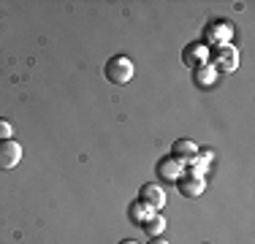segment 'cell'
<instances>
[{"label":"cell","mask_w":255,"mask_h":244,"mask_svg":"<svg viewBox=\"0 0 255 244\" xmlns=\"http://www.w3.org/2000/svg\"><path fill=\"white\" fill-rule=\"evenodd\" d=\"M179 176H182V163H177L174 157H163V160L157 163V179L177 182Z\"/></svg>","instance_id":"9"},{"label":"cell","mask_w":255,"mask_h":244,"mask_svg":"<svg viewBox=\"0 0 255 244\" xmlns=\"http://www.w3.org/2000/svg\"><path fill=\"white\" fill-rule=\"evenodd\" d=\"M212 79H215V71H212V68H206V65L196 71V84H198V87H204V90H206V87L212 84Z\"/></svg>","instance_id":"12"},{"label":"cell","mask_w":255,"mask_h":244,"mask_svg":"<svg viewBox=\"0 0 255 244\" xmlns=\"http://www.w3.org/2000/svg\"><path fill=\"white\" fill-rule=\"evenodd\" d=\"M171 157L177 163H193L198 157V146L196 141H190V138H179V141H174L171 146Z\"/></svg>","instance_id":"7"},{"label":"cell","mask_w":255,"mask_h":244,"mask_svg":"<svg viewBox=\"0 0 255 244\" xmlns=\"http://www.w3.org/2000/svg\"><path fill=\"white\" fill-rule=\"evenodd\" d=\"M177 190L185 195V198H198L206 190V182L201 179V174H182L177 179Z\"/></svg>","instance_id":"5"},{"label":"cell","mask_w":255,"mask_h":244,"mask_svg":"<svg viewBox=\"0 0 255 244\" xmlns=\"http://www.w3.org/2000/svg\"><path fill=\"white\" fill-rule=\"evenodd\" d=\"M14 136V127H11L8 120H0V141H8Z\"/></svg>","instance_id":"13"},{"label":"cell","mask_w":255,"mask_h":244,"mask_svg":"<svg viewBox=\"0 0 255 244\" xmlns=\"http://www.w3.org/2000/svg\"><path fill=\"white\" fill-rule=\"evenodd\" d=\"M141 228L147 231V236H149V239H155V236H160L163 231H166V220H163V217H160V215H157V212H155V215L149 217L147 223L141 225Z\"/></svg>","instance_id":"11"},{"label":"cell","mask_w":255,"mask_h":244,"mask_svg":"<svg viewBox=\"0 0 255 244\" xmlns=\"http://www.w3.org/2000/svg\"><path fill=\"white\" fill-rule=\"evenodd\" d=\"M138 201L147 204L152 212H160L163 206H166V193H163V187L157 185V182H147V185L138 190Z\"/></svg>","instance_id":"3"},{"label":"cell","mask_w":255,"mask_h":244,"mask_svg":"<svg viewBox=\"0 0 255 244\" xmlns=\"http://www.w3.org/2000/svg\"><path fill=\"white\" fill-rule=\"evenodd\" d=\"M149 244H168V242L160 239V236H155V239H149Z\"/></svg>","instance_id":"14"},{"label":"cell","mask_w":255,"mask_h":244,"mask_svg":"<svg viewBox=\"0 0 255 244\" xmlns=\"http://www.w3.org/2000/svg\"><path fill=\"white\" fill-rule=\"evenodd\" d=\"M103 73H106V79L112 84H128L133 76H136V65H133L130 57L117 54V57H112L106 65H103Z\"/></svg>","instance_id":"1"},{"label":"cell","mask_w":255,"mask_h":244,"mask_svg":"<svg viewBox=\"0 0 255 244\" xmlns=\"http://www.w3.org/2000/svg\"><path fill=\"white\" fill-rule=\"evenodd\" d=\"M22 160V146L8 138V141H0V171H11L16 168Z\"/></svg>","instance_id":"4"},{"label":"cell","mask_w":255,"mask_h":244,"mask_svg":"<svg viewBox=\"0 0 255 244\" xmlns=\"http://www.w3.org/2000/svg\"><path fill=\"white\" fill-rule=\"evenodd\" d=\"M120 244H138V242H133V239H123Z\"/></svg>","instance_id":"15"},{"label":"cell","mask_w":255,"mask_h":244,"mask_svg":"<svg viewBox=\"0 0 255 244\" xmlns=\"http://www.w3.org/2000/svg\"><path fill=\"white\" fill-rule=\"evenodd\" d=\"M212 57H215V65L223 73H231L236 65H239V54H236V49H231V46H217Z\"/></svg>","instance_id":"8"},{"label":"cell","mask_w":255,"mask_h":244,"mask_svg":"<svg viewBox=\"0 0 255 244\" xmlns=\"http://www.w3.org/2000/svg\"><path fill=\"white\" fill-rule=\"evenodd\" d=\"M231 35H234V27H231V22H226V19L209 22V27H206V41H212V44L228 46Z\"/></svg>","instance_id":"6"},{"label":"cell","mask_w":255,"mask_h":244,"mask_svg":"<svg viewBox=\"0 0 255 244\" xmlns=\"http://www.w3.org/2000/svg\"><path fill=\"white\" fill-rule=\"evenodd\" d=\"M206 60H209V49H206V44H201V41H193V44H187L185 52H182V63H185L187 68H193V71L204 68Z\"/></svg>","instance_id":"2"},{"label":"cell","mask_w":255,"mask_h":244,"mask_svg":"<svg viewBox=\"0 0 255 244\" xmlns=\"http://www.w3.org/2000/svg\"><path fill=\"white\" fill-rule=\"evenodd\" d=\"M128 215H130V220H133V223H136V225H144V223H147L149 217L155 215V212L149 209L147 204H141V201H136V204L130 206V212H128Z\"/></svg>","instance_id":"10"}]
</instances>
